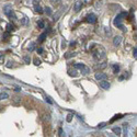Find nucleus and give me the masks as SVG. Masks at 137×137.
Returning a JSON list of instances; mask_svg holds the SVG:
<instances>
[{"mask_svg": "<svg viewBox=\"0 0 137 137\" xmlns=\"http://www.w3.org/2000/svg\"><path fill=\"white\" fill-rule=\"evenodd\" d=\"M2 59V56H1V54H0V60H1Z\"/></svg>", "mask_w": 137, "mask_h": 137, "instance_id": "obj_36", "label": "nucleus"}, {"mask_svg": "<svg viewBox=\"0 0 137 137\" xmlns=\"http://www.w3.org/2000/svg\"><path fill=\"white\" fill-rule=\"evenodd\" d=\"M13 102H14V104L15 105H18V104H20V102H21V99L19 97H15V98H13Z\"/></svg>", "mask_w": 137, "mask_h": 137, "instance_id": "obj_19", "label": "nucleus"}, {"mask_svg": "<svg viewBox=\"0 0 137 137\" xmlns=\"http://www.w3.org/2000/svg\"><path fill=\"white\" fill-rule=\"evenodd\" d=\"M127 15H128V12H126V11H123V12H121L120 14H117L114 19V21H113L114 25L116 27H119V29H121L122 31H126L124 25H123V20L125 18H127Z\"/></svg>", "mask_w": 137, "mask_h": 137, "instance_id": "obj_2", "label": "nucleus"}, {"mask_svg": "<svg viewBox=\"0 0 137 137\" xmlns=\"http://www.w3.org/2000/svg\"><path fill=\"white\" fill-rule=\"evenodd\" d=\"M8 98H9V94L6 92H2V93H0V101H2V100H7Z\"/></svg>", "mask_w": 137, "mask_h": 137, "instance_id": "obj_13", "label": "nucleus"}, {"mask_svg": "<svg viewBox=\"0 0 137 137\" xmlns=\"http://www.w3.org/2000/svg\"><path fill=\"white\" fill-rule=\"evenodd\" d=\"M96 47H90V50H92V55H93V58L96 60H101L105 57V50L102 46H99V45H94Z\"/></svg>", "mask_w": 137, "mask_h": 137, "instance_id": "obj_1", "label": "nucleus"}, {"mask_svg": "<svg viewBox=\"0 0 137 137\" xmlns=\"http://www.w3.org/2000/svg\"><path fill=\"white\" fill-rule=\"evenodd\" d=\"M24 60H25V62L26 64H30V58H29V56H24Z\"/></svg>", "mask_w": 137, "mask_h": 137, "instance_id": "obj_28", "label": "nucleus"}, {"mask_svg": "<svg viewBox=\"0 0 137 137\" xmlns=\"http://www.w3.org/2000/svg\"><path fill=\"white\" fill-rule=\"evenodd\" d=\"M34 65H36V66L41 65V60L38 59V58H34Z\"/></svg>", "mask_w": 137, "mask_h": 137, "instance_id": "obj_24", "label": "nucleus"}, {"mask_svg": "<svg viewBox=\"0 0 137 137\" xmlns=\"http://www.w3.org/2000/svg\"><path fill=\"white\" fill-rule=\"evenodd\" d=\"M46 102H48L49 104H53V101L50 100V98H48V97H46Z\"/></svg>", "mask_w": 137, "mask_h": 137, "instance_id": "obj_29", "label": "nucleus"}, {"mask_svg": "<svg viewBox=\"0 0 137 137\" xmlns=\"http://www.w3.org/2000/svg\"><path fill=\"white\" fill-rule=\"evenodd\" d=\"M68 73H69V76H71V77H77L78 76V73H77L76 70H72V69H69Z\"/></svg>", "mask_w": 137, "mask_h": 137, "instance_id": "obj_17", "label": "nucleus"}, {"mask_svg": "<svg viewBox=\"0 0 137 137\" xmlns=\"http://www.w3.org/2000/svg\"><path fill=\"white\" fill-rule=\"evenodd\" d=\"M134 57H135V58L137 57V48H136V47H135V49H134Z\"/></svg>", "mask_w": 137, "mask_h": 137, "instance_id": "obj_32", "label": "nucleus"}, {"mask_svg": "<svg viewBox=\"0 0 137 137\" xmlns=\"http://www.w3.org/2000/svg\"><path fill=\"white\" fill-rule=\"evenodd\" d=\"M45 12L47 13L48 15H52V9H50L49 7H47V8H45Z\"/></svg>", "mask_w": 137, "mask_h": 137, "instance_id": "obj_22", "label": "nucleus"}, {"mask_svg": "<svg viewBox=\"0 0 137 137\" xmlns=\"http://www.w3.org/2000/svg\"><path fill=\"white\" fill-rule=\"evenodd\" d=\"M112 131H113V133H114L115 135H117V136H120L121 135V133H122V130H121V127H113L112 128Z\"/></svg>", "mask_w": 137, "mask_h": 137, "instance_id": "obj_12", "label": "nucleus"}, {"mask_svg": "<svg viewBox=\"0 0 137 137\" xmlns=\"http://www.w3.org/2000/svg\"><path fill=\"white\" fill-rule=\"evenodd\" d=\"M9 36H10V32H6L5 34L2 35V41H8Z\"/></svg>", "mask_w": 137, "mask_h": 137, "instance_id": "obj_18", "label": "nucleus"}, {"mask_svg": "<svg viewBox=\"0 0 137 137\" xmlns=\"http://www.w3.org/2000/svg\"><path fill=\"white\" fill-rule=\"evenodd\" d=\"M75 45H76L75 42H71V43H70V46H75Z\"/></svg>", "mask_w": 137, "mask_h": 137, "instance_id": "obj_35", "label": "nucleus"}, {"mask_svg": "<svg viewBox=\"0 0 137 137\" xmlns=\"http://www.w3.org/2000/svg\"><path fill=\"white\" fill-rule=\"evenodd\" d=\"M75 68L80 69V71L82 72V75H88L89 71H90V69L85 64H76L75 65Z\"/></svg>", "mask_w": 137, "mask_h": 137, "instance_id": "obj_4", "label": "nucleus"}, {"mask_svg": "<svg viewBox=\"0 0 137 137\" xmlns=\"http://www.w3.org/2000/svg\"><path fill=\"white\" fill-rule=\"evenodd\" d=\"M7 67H8V68H11V61H9V62H8Z\"/></svg>", "mask_w": 137, "mask_h": 137, "instance_id": "obj_34", "label": "nucleus"}, {"mask_svg": "<svg viewBox=\"0 0 137 137\" xmlns=\"http://www.w3.org/2000/svg\"><path fill=\"white\" fill-rule=\"evenodd\" d=\"M22 24H23V25H26V24H27V19H26V18H23V20H22Z\"/></svg>", "mask_w": 137, "mask_h": 137, "instance_id": "obj_27", "label": "nucleus"}, {"mask_svg": "<svg viewBox=\"0 0 137 137\" xmlns=\"http://www.w3.org/2000/svg\"><path fill=\"white\" fill-rule=\"evenodd\" d=\"M45 38H46V33H42L40 36H38V42L40 43H43L45 41Z\"/></svg>", "mask_w": 137, "mask_h": 137, "instance_id": "obj_14", "label": "nucleus"}, {"mask_svg": "<svg viewBox=\"0 0 137 137\" xmlns=\"http://www.w3.org/2000/svg\"><path fill=\"white\" fill-rule=\"evenodd\" d=\"M34 47H35V43H31V45H29V50H31V52H32V50L34 49Z\"/></svg>", "mask_w": 137, "mask_h": 137, "instance_id": "obj_23", "label": "nucleus"}, {"mask_svg": "<svg viewBox=\"0 0 137 137\" xmlns=\"http://www.w3.org/2000/svg\"><path fill=\"white\" fill-rule=\"evenodd\" d=\"M37 53L38 54H42L43 53V48H37Z\"/></svg>", "mask_w": 137, "mask_h": 137, "instance_id": "obj_33", "label": "nucleus"}, {"mask_svg": "<svg viewBox=\"0 0 137 137\" xmlns=\"http://www.w3.org/2000/svg\"><path fill=\"white\" fill-rule=\"evenodd\" d=\"M6 30H7V32H13V31L17 30V27H15L14 25H12L11 23H9V24H7Z\"/></svg>", "mask_w": 137, "mask_h": 137, "instance_id": "obj_11", "label": "nucleus"}, {"mask_svg": "<svg viewBox=\"0 0 137 137\" xmlns=\"http://www.w3.org/2000/svg\"><path fill=\"white\" fill-rule=\"evenodd\" d=\"M119 71H120V65H117V64L113 65V72H114V73H119Z\"/></svg>", "mask_w": 137, "mask_h": 137, "instance_id": "obj_16", "label": "nucleus"}, {"mask_svg": "<svg viewBox=\"0 0 137 137\" xmlns=\"http://www.w3.org/2000/svg\"><path fill=\"white\" fill-rule=\"evenodd\" d=\"M73 55H75V53H67V54H65V57L66 58H70V57H72Z\"/></svg>", "mask_w": 137, "mask_h": 137, "instance_id": "obj_25", "label": "nucleus"}, {"mask_svg": "<svg viewBox=\"0 0 137 137\" xmlns=\"http://www.w3.org/2000/svg\"><path fill=\"white\" fill-rule=\"evenodd\" d=\"M72 114H68L67 115V119H66V121H67V122H71V120H72Z\"/></svg>", "mask_w": 137, "mask_h": 137, "instance_id": "obj_26", "label": "nucleus"}, {"mask_svg": "<svg viewBox=\"0 0 137 137\" xmlns=\"http://www.w3.org/2000/svg\"><path fill=\"white\" fill-rule=\"evenodd\" d=\"M58 134H59V136H61V135H62V128H61V127L59 128V131H58Z\"/></svg>", "mask_w": 137, "mask_h": 137, "instance_id": "obj_31", "label": "nucleus"}, {"mask_svg": "<svg viewBox=\"0 0 137 137\" xmlns=\"http://www.w3.org/2000/svg\"><path fill=\"white\" fill-rule=\"evenodd\" d=\"M34 11L36 13H38V14H42L43 13V9H42L41 5H40V2H36V1L34 2Z\"/></svg>", "mask_w": 137, "mask_h": 137, "instance_id": "obj_8", "label": "nucleus"}, {"mask_svg": "<svg viewBox=\"0 0 137 137\" xmlns=\"http://www.w3.org/2000/svg\"><path fill=\"white\" fill-rule=\"evenodd\" d=\"M81 8H82V1L78 0V1L75 2V5H73V11H75V12H79L81 10Z\"/></svg>", "mask_w": 137, "mask_h": 137, "instance_id": "obj_6", "label": "nucleus"}, {"mask_svg": "<svg viewBox=\"0 0 137 137\" xmlns=\"http://www.w3.org/2000/svg\"><path fill=\"white\" fill-rule=\"evenodd\" d=\"M107 78H108V76L103 72H97L96 73V79L97 80H104V79H107Z\"/></svg>", "mask_w": 137, "mask_h": 137, "instance_id": "obj_9", "label": "nucleus"}, {"mask_svg": "<svg viewBox=\"0 0 137 137\" xmlns=\"http://www.w3.org/2000/svg\"><path fill=\"white\" fill-rule=\"evenodd\" d=\"M121 42H122V36H115L113 38V44H114V46H119L121 44Z\"/></svg>", "mask_w": 137, "mask_h": 137, "instance_id": "obj_10", "label": "nucleus"}, {"mask_svg": "<svg viewBox=\"0 0 137 137\" xmlns=\"http://www.w3.org/2000/svg\"><path fill=\"white\" fill-rule=\"evenodd\" d=\"M5 11H6V15L9 19H11V20H17V15H15L14 11L11 10L9 6H6L5 7Z\"/></svg>", "mask_w": 137, "mask_h": 137, "instance_id": "obj_3", "label": "nucleus"}, {"mask_svg": "<svg viewBox=\"0 0 137 137\" xmlns=\"http://www.w3.org/2000/svg\"><path fill=\"white\" fill-rule=\"evenodd\" d=\"M104 125H105V123H101V124H99V126H98V127H99V128H103Z\"/></svg>", "mask_w": 137, "mask_h": 137, "instance_id": "obj_30", "label": "nucleus"}, {"mask_svg": "<svg viewBox=\"0 0 137 137\" xmlns=\"http://www.w3.org/2000/svg\"><path fill=\"white\" fill-rule=\"evenodd\" d=\"M100 87L102 89H104V90H108L110 87H111V85H110L109 81H107L104 79V80H100Z\"/></svg>", "mask_w": 137, "mask_h": 137, "instance_id": "obj_7", "label": "nucleus"}, {"mask_svg": "<svg viewBox=\"0 0 137 137\" xmlns=\"http://www.w3.org/2000/svg\"><path fill=\"white\" fill-rule=\"evenodd\" d=\"M98 20V18H97V15L94 13H90L87 15V18H86V21H87L88 23H91V24H94V23L97 22Z\"/></svg>", "mask_w": 137, "mask_h": 137, "instance_id": "obj_5", "label": "nucleus"}, {"mask_svg": "<svg viewBox=\"0 0 137 137\" xmlns=\"http://www.w3.org/2000/svg\"><path fill=\"white\" fill-rule=\"evenodd\" d=\"M37 26H38V29H44V27H45V23H44V21H43V20H38V22H37Z\"/></svg>", "mask_w": 137, "mask_h": 137, "instance_id": "obj_15", "label": "nucleus"}, {"mask_svg": "<svg viewBox=\"0 0 137 137\" xmlns=\"http://www.w3.org/2000/svg\"><path fill=\"white\" fill-rule=\"evenodd\" d=\"M121 117H122V115H121V114H117V115H115V116L113 117V119H112L111 121H110V123H113V122H114V121H116V120L121 119Z\"/></svg>", "mask_w": 137, "mask_h": 137, "instance_id": "obj_21", "label": "nucleus"}, {"mask_svg": "<svg viewBox=\"0 0 137 137\" xmlns=\"http://www.w3.org/2000/svg\"><path fill=\"white\" fill-rule=\"evenodd\" d=\"M50 3H52L53 6H58L60 3V0H49Z\"/></svg>", "mask_w": 137, "mask_h": 137, "instance_id": "obj_20", "label": "nucleus"}]
</instances>
